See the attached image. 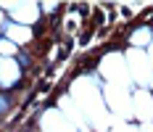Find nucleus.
I'll use <instances>...</instances> for the list:
<instances>
[{
  "label": "nucleus",
  "mask_w": 153,
  "mask_h": 132,
  "mask_svg": "<svg viewBox=\"0 0 153 132\" xmlns=\"http://www.w3.org/2000/svg\"><path fill=\"white\" fill-rule=\"evenodd\" d=\"M5 106H8V103H5V98H0V111H5Z\"/></svg>",
  "instance_id": "nucleus-1"
}]
</instances>
